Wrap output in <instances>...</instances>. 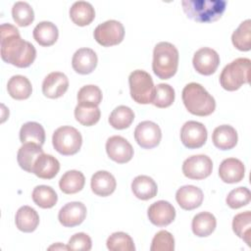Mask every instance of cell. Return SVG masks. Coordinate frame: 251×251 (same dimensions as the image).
Masks as SVG:
<instances>
[{"mask_svg": "<svg viewBox=\"0 0 251 251\" xmlns=\"http://www.w3.org/2000/svg\"><path fill=\"white\" fill-rule=\"evenodd\" d=\"M1 58L4 62L18 68L29 67L36 57L34 46L21 37L19 29L11 24L0 26Z\"/></svg>", "mask_w": 251, "mask_h": 251, "instance_id": "obj_1", "label": "cell"}, {"mask_svg": "<svg viewBox=\"0 0 251 251\" xmlns=\"http://www.w3.org/2000/svg\"><path fill=\"white\" fill-rule=\"evenodd\" d=\"M182 102L189 113L205 117L211 115L216 109L214 97L197 82H190L182 89Z\"/></svg>", "mask_w": 251, "mask_h": 251, "instance_id": "obj_2", "label": "cell"}, {"mask_svg": "<svg viewBox=\"0 0 251 251\" xmlns=\"http://www.w3.org/2000/svg\"><path fill=\"white\" fill-rule=\"evenodd\" d=\"M225 0H183L181 6L187 18L198 23H210L219 20L226 11Z\"/></svg>", "mask_w": 251, "mask_h": 251, "instance_id": "obj_3", "label": "cell"}, {"mask_svg": "<svg viewBox=\"0 0 251 251\" xmlns=\"http://www.w3.org/2000/svg\"><path fill=\"white\" fill-rule=\"evenodd\" d=\"M178 50L176 47L167 41L159 42L153 50L152 70L161 79H169L177 71Z\"/></svg>", "mask_w": 251, "mask_h": 251, "instance_id": "obj_4", "label": "cell"}, {"mask_svg": "<svg viewBox=\"0 0 251 251\" xmlns=\"http://www.w3.org/2000/svg\"><path fill=\"white\" fill-rule=\"evenodd\" d=\"M250 59L237 58L227 64L220 75V83L227 91H234L250 78Z\"/></svg>", "mask_w": 251, "mask_h": 251, "instance_id": "obj_5", "label": "cell"}, {"mask_svg": "<svg viewBox=\"0 0 251 251\" xmlns=\"http://www.w3.org/2000/svg\"><path fill=\"white\" fill-rule=\"evenodd\" d=\"M128 84L131 98L139 104L152 103L155 86L151 75L143 70H135L129 74Z\"/></svg>", "mask_w": 251, "mask_h": 251, "instance_id": "obj_6", "label": "cell"}, {"mask_svg": "<svg viewBox=\"0 0 251 251\" xmlns=\"http://www.w3.org/2000/svg\"><path fill=\"white\" fill-rule=\"evenodd\" d=\"M52 143L58 153L70 156L79 151L82 144V136L75 127L63 126L53 132Z\"/></svg>", "mask_w": 251, "mask_h": 251, "instance_id": "obj_7", "label": "cell"}, {"mask_svg": "<svg viewBox=\"0 0 251 251\" xmlns=\"http://www.w3.org/2000/svg\"><path fill=\"white\" fill-rule=\"evenodd\" d=\"M94 39L104 47L121 43L125 36L123 24L116 20H108L96 26L93 32Z\"/></svg>", "mask_w": 251, "mask_h": 251, "instance_id": "obj_8", "label": "cell"}, {"mask_svg": "<svg viewBox=\"0 0 251 251\" xmlns=\"http://www.w3.org/2000/svg\"><path fill=\"white\" fill-rule=\"evenodd\" d=\"M213 170V162L207 155L198 154L188 157L182 164L183 175L191 179L208 177Z\"/></svg>", "mask_w": 251, "mask_h": 251, "instance_id": "obj_9", "label": "cell"}, {"mask_svg": "<svg viewBox=\"0 0 251 251\" xmlns=\"http://www.w3.org/2000/svg\"><path fill=\"white\" fill-rule=\"evenodd\" d=\"M207 128L202 123L188 121L183 124L180 129V140L188 149L202 147L207 141Z\"/></svg>", "mask_w": 251, "mask_h": 251, "instance_id": "obj_10", "label": "cell"}, {"mask_svg": "<svg viewBox=\"0 0 251 251\" xmlns=\"http://www.w3.org/2000/svg\"><path fill=\"white\" fill-rule=\"evenodd\" d=\"M134 138L137 144L144 149H152L159 145L162 138L160 126L151 121L139 123L134 129Z\"/></svg>", "mask_w": 251, "mask_h": 251, "instance_id": "obj_11", "label": "cell"}, {"mask_svg": "<svg viewBox=\"0 0 251 251\" xmlns=\"http://www.w3.org/2000/svg\"><path fill=\"white\" fill-rule=\"evenodd\" d=\"M192 64L197 73L204 75H210L218 69L220 65V56L214 49L202 47L194 53Z\"/></svg>", "mask_w": 251, "mask_h": 251, "instance_id": "obj_12", "label": "cell"}, {"mask_svg": "<svg viewBox=\"0 0 251 251\" xmlns=\"http://www.w3.org/2000/svg\"><path fill=\"white\" fill-rule=\"evenodd\" d=\"M106 152L110 159L119 164H124L133 157L131 144L121 135H113L106 141Z\"/></svg>", "mask_w": 251, "mask_h": 251, "instance_id": "obj_13", "label": "cell"}, {"mask_svg": "<svg viewBox=\"0 0 251 251\" xmlns=\"http://www.w3.org/2000/svg\"><path fill=\"white\" fill-rule=\"evenodd\" d=\"M147 216L154 226H166L175 220L176 209L170 202L159 200L149 206Z\"/></svg>", "mask_w": 251, "mask_h": 251, "instance_id": "obj_14", "label": "cell"}, {"mask_svg": "<svg viewBox=\"0 0 251 251\" xmlns=\"http://www.w3.org/2000/svg\"><path fill=\"white\" fill-rule=\"evenodd\" d=\"M86 207L78 201L69 202L64 205L58 214V220L66 227H74L80 225L86 217Z\"/></svg>", "mask_w": 251, "mask_h": 251, "instance_id": "obj_15", "label": "cell"}, {"mask_svg": "<svg viewBox=\"0 0 251 251\" xmlns=\"http://www.w3.org/2000/svg\"><path fill=\"white\" fill-rule=\"evenodd\" d=\"M69 87L68 76L61 72L48 74L42 81V92L48 98H59L63 96Z\"/></svg>", "mask_w": 251, "mask_h": 251, "instance_id": "obj_16", "label": "cell"}, {"mask_svg": "<svg viewBox=\"0 0 251 251\" xmlns=\"http://www.w3.org/2000/svg\"><path fill=\"white\" fill-rule=\"evenodd\" d=\"M203 191L192 184L179 187L176 193V200L183 210H193L198 208L203 202Z\"/></svg>", "mask_w": 251, "mask_h": 251, "instance_id": "obj_17", "label": "cell"}, {"mask_svg": "<svg viewBox=\"0 0 251 251\" xmlns=\"http://www.w3.org/2000/svg\"><path fill=\"white\" fill-rule=\"evenodd\" d=\"M98 58L96 53L90 48H79L73 55V69L80 75H88L94 71L97 66Z\"/></svg>", "mask_w": 251, "mask_h": 251, "instance_id": "obj_18", "label": "cell"}, {"mask_svg": "<svg viewBox=\"0 0 251 251\" xmlns=\"http://www.w3.org/2000/svg\"><path fill=\"white\" fill-rule=\"evenodd\" d=\"M245 175L244 164L236 158L225 159L219 168V176L224 182L235 183L243 179Z\"/></svg>", "mask_w": 251, "mask_h": 251, "instance_id": "obj_19", "label": "cell"}, {"mask_svg": "<svg viewBox=\"0 0 251 251\" xmlns=\"http://www.w3.org/2000/svg\"><path fill=\"white\" fill-rule=\"evenodd\" d=\"M59 171V161L54 156L45 153H42L37 157L32 168V174L43 179H51L55 177Z\"/></svg>", "mask_w": 251, "mask_h": 251, "instance_id": "obj_20", "label": "cell"}, {"mask_svg": "<svg viewBox=\"0 0 251 251\" xmlns=\"http://www.w3.org/2000/svg\"><path fill=\"white\" fill-rule=\"evenodd\" d=\"M90 186L93 193L106 197L112 194L117 186L115 176L107 171H98L91 176Z\"/></svg>", "mask_w": 251, "mask_h": 251, "instance_id": "obj_21", "label": "cell"}, {"mask_svg": "<svg viewBox=\"0 0 251 251\" xmlns=\"http://www.w3.org/2000/svg\"><path fill=\"white\" fill-rule=\"evenodd\" d=\"M237 132L235 128L229 125H222L217 126L212 134L214 145L221 150L232 149L237 143Z\"/></svg>", "mask_w": 251, "mask_h": 251, "instance_id": "obj_22", "label": "cell"}, {"mask_svg": "<svg viewBox=\"0 0 251 251\" xmlns=\"http://www.w3.org/2000/svg\"><path fill=\"white\" fill-rule=\"evenodd\" d=\"M15 224L19 230L23 232H32L39 224V216L33 208L26 205L22 206L16 213Z\"/></svg>", "mask_w": 251, "mask_h": 251, "instance_id": "obj_23", "label": "cell"}, {"mask_svg": "<svg viewBox=\"0 0 251 251\" xmlns=\"http://www.w3.org/2000/svg\"><path fill=\"white\" fill-rule=\"evenodd\" d=\"M131 190L134 196L140 200H149L154 198L158 191L155 180L148 176H137L131 182Z\"/></svg>", "mask_w": 251, "mask_h": 251, "instance_id": "obj_24", "label": "cell"}, {"mask_svg": "<svg viewBox=\"0 0 251 251\" xmlns=\"http://www.w3.org/2000/svg\"><path fill=\"white\" fill-rule=\"evenodd\" d=\"M71 20L79 26H84L94 20L95 10L93 6L86 1H76L70 8Z\"/></svg>", "mask_w": 251, "mask_h": 251, "instance_id": "obj_25", "label": "cell"}, {"mask_svg": "<svg viewBox=\"0 0 251 251\" xmlns=\"http://www.w3.org/2000/svg\"><path fill=\"white\" fill-rule=\"evenodd\" d=\"M34 40L41 46L53 45L59 36V30L57 26L48 21L40 22L35 25L32 31Z\"/></svg>", "mask_w": 251, "mask_h": 251, "instance_id": "obj_26", "label": "cell"}, {"mask_svg": "<svg viewBox=\"0 0 251 251\" xmlns=\"http://www.w3.org/2000/svg\"><path fill=\"white\" fill-rule=\"evenodd\" d=\"M44 153L40 145L35 143H24L18 150L17 160L20 167L27 173H32V168L37 157Z\"/></svg>", "mask_w": 251, "mask_h": 251, "instance_id": "obj_27", "label": "cell"}, {"mask_svg": "<svg viewBox=\"0 0 251 251\" xmlns=\"http://www.w3.org/2000/svg\"><path fill=\"white\" fill-rule=\"evenodd\" d=\"M7 90L12 98L16 100H24L30 96L32 86L26 76L16 75L11 76V78L8 80Z\"/></svg>", "mask_w": 251, "mask_h": 251, "instance_id": "obj_28", "label": "cell"}, {"mask_svg": "<svg viewBox=\"0 0 251 251\" xmlns=\"http://www.w3.org/2000/svg\"><path fill=\"white\" fill-rule=\"evenodd\" d=\"M217 226L215 216L209 212H201L192 219L191 228L193 233L198 237H206L212 234Z\"/></svg>", "mask_w": 251, "mask_h": 251, "instance_id": "obj_29", "label": "cell"}, {"mask_svg": "<svg viewBox=\"0 0 251 251\" xmlns=\"http://www.w3.org/2000/svg\"><path fill=\"white\" fill-rule=\"evenodd\" d=\"M85 183L83 174L76 170L66 172L59 180L60 189L66 194H75L79 192Z\"/></svg>", "mask_w": 251, "mask_h": 251, "instance_id": "obj_30", "label": "cell"}, {"mask_svg": "<svg viewBox=\"0 0 251 251\" xmlns=\"http://www.w3.org/2000/svg\"><path fill=\"white\" fill-rule=\"evenodd\" d=\"M20 140L23 144L35 143L42 146L45 141V130L40 124L27 122L20 129Z\"/></svg>", "mask_w": 251, "mask_h": 251, "instance_id": "obj_31", "label": "cell"}, {"mask_svg": "<svg viewBox=\"0 0 251 251\" xmlns=\"http://www.w3.org/2000/svg\"><path fill=\"white\" fill-rule=\"evenodd\" d=\"M31 197L33 202L43 209H49L55 206L58 201L56 191L49 185H37L33 188Z\"/></svg>", "mask_w": 251, "mask_h": 251, "instance_id": "obj_32", "label": "cell"}, {"mask_svg": "<svg viewBox=\"0 0 251 251\" xmlns=\"http://www.w3.org/2000/svg\"><path fill=\"white\" fill-rule=\"evenodd\" d=\"M101 112L98 106L89 104H79L75 108V120L85 126H90L95 125L100 120Z\"/></svg>", "mask_w": 251, "mask_h": 251, "instance_id": "obj_33", "label": "cell"}, {"mask_svg": "<svg viewBox=\"0 0 251 251\" xmlns=\"http://www.w3.org/2000/svg\"><path fill=\"white\" fill-rule=\"evenodd\" d=\"M134 120L133 111L125 105L116 107L109 116V124L116 129H125L128 127Z\"/></svg>", "mask_w": 251, "mask_h": 251, "instance_id": "obj_34", "label": "cell"}, {"mask_svg": "<svg viewBox=\"0 0 251 251\" xmlns=\"http://www.w3.org/2000/svg\"><path fill=\"white\" fill-rule=\"evenodd\" d=\"M231 41L233 46L240 51L251 49V21L245 20L232 32Z\"/></svg>", "mask_w": 251, "mask_h": 251, "instance_id": "obj_35", "label": "cell"}, {"mask_svg": "<svg viewBox=\"0 0 251 251\" xmlns=\"http://www.w3.org/2000/svg\"><path fill=\"white\" fill-rule=\"evenodd\" d=\"M232 229L239 238L243 239L248 246H251V212L245 211L235 215L232 220Z\"/></svg>", "mask_w": 251, "mask_h": 251, "instance_id": "obj_36", "label": "cell"}, {"mask_svg": "<svg viewBox=\"0 0 251 251\" xmlns=\"http://www.w3.org/2000/svg\"><path fill=\"white\" fill-rule=\"evenodd\" d=\"M12 17L19 26H27L34 20V12L27 2L18 1L12 7Z\"/></svg>", "mask_w": 251, "mask_h": 251, "instance_id": "obj_37", "label": "cell"}, {"mask_svg": "<svg viewBox=\"0 0 251 251\" xmlns=\"http://www.w3.org/2000/svg\"><path fill=\"white\" fill-rule=\"evenodd\" d=\"M110 251H134L135 246L132 238L126 232L117 231L112 233L106 241Z\"/></svg>", "mask_w": 251, "mask_h": 251, "instance_id": "obj_38", "label": "cell"}, {"mask_svg": "<svg viewBox=\"0 0 251 251\" xmlns=\"http://www.w3.org/2000/svg\"><path fill=\"white\" fill-rule=\"evenodd\" d=\"M175 101V89L168 83H159L155 86L152 104L158 108H167Z\"/></svg>", "mask_w": 251, "mask_h": 251, "instance_id": "obj_39", "label": "cell"}, {"mask_svg": "<svg viewBox=\"0 0 251 251\" xmlns=\"http://www.w3.org/2000/svg\"><path fill=\"white\" fill-rule=\"evenodd\" d=\"M102 101V91L94 84L82 86L77 92V102L79 104H89L98 106Z\"/></svg>", "mask_w": 251, "mask_h": 251, "instance_id": "obj_40", "label": "cell"}, {"mask_svg": "<svg viewBox=\"0 0 251 251\" xmlns=\"http://www.w3.org/2000/svg\"><path fill=\"white\" fill-rule=\"evenodd\" d=\"M251 200L250 190L245 186L232 189L226 196V202L231 209H238L249 204Z\"/></svg>", "mask_w": 251, "mask_h": 251, "instance_id": "obj_41", "label": "cell"}, {"mask_svg": "<svg viewBox=\"0 0 251 251\" xmlns=\"http://www.w3.org/2000/svg\"><path fill=\"white\" fill-rule=\"evenodd\" d=\"M151 251H174L175 238L173 234L167 230L158 231L151 242Z\"/></svg>", "mask_w": 251, "mask_h": 251, "instance_id": "obj_42", "label": "cell"}, {"mask_svg": "<svg viewBox=\"0 0 251 251\" xmlns=\"http://www.w3.org/2000/svg\"><path fill=\"white\" fill-rule=\"evenodd\" d=\"M67 246L69 250L88 251L92 247V241L88 234L84 232H77V233H75L69 239Z\"/></svg>", "mask_w": 251, "mask_h": 251, "instance_id": "obj_43", "label": "cell"}, {"mask_svg": "<svg viewBox=\"0 0 251 251\" xmlns=\"http://www.w3.org/2000/svg\"><path fill=\"white\" fill-rule=\"evenodd\" d=\"M48 249H49V250H52V249H55V250H58V249H60V250H69V249H68V246H65V245H63V244L60 243V242H58L57 244L51 245Z\"/></svg>", "mask_w": 251, "mask_h": 251, "instance_id": "obj_44", "label": "cell"}]
</instances>
